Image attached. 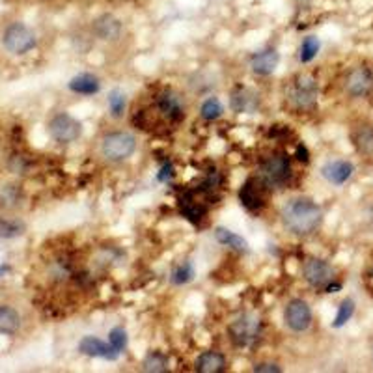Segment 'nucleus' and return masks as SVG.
I'll list each match as a JSON object with an SVG mask.
<instances>
[{
  "mask_svg": "<svg viewBox=\"0 0 373 373\" xmlns=\"http://www.w3.org/2000/svg\"><path fill=\"white\" fill-rule=\"evenodd\" d=\"M284 321L289 331L304 332L312 325V308L303 298H293L289 301L286 310H284Z\"/></svg>",
  "mask_w": 373,
  "mask_h": 373,
  "instance_id": "8",
  "label": "nucleus"
},
{
  "mask_svg": "<svg viewBox=\"0 0 373 373\" xmlns=\"http://www.w3.org/2000/svg\"><path fill=\"white\" fill-rule=\"evenodd\" d=\"M49 134L58 144H71L82 134V125H80L79 120H75L73 116L62 112L49 122Z\"/></svg>",
  "mask_w": 373,
  "mask_h": 373,
  "instance_id": "6",
  "label": "nucleus"
},
{
  "mask_svg": "<svg viewBox=\"0 0 373 373\" xmlns=\"http://www.w3.org/2000/svg\"><path fill=\"white\" fill-rule=\"evenodd\" d=\"M108 341L110 346L116 349V351L122 353L125 347H127V332L123 327H114L110 332H108Z\"/></svg>",
  "mask_w": 373,
  "mask_h": 373,
  "instance_id": "30",
  "label": "nucleus"
},
{
  "mask_svg": "<svg viewBox=\"0 0 373 373\" xmlns=\"http://www.w3.org/2000/svg\"><path fill=\"white\" fill-rule=\"evenodd\" d=\"M137 149V139L131 133L125 131H114L103 137L101 153L103 157L110 163H122L129 159Z\"/></svg>",
  "mask_w": 373,
  "mask_h": 373,
  "instance_id": "3",
  "label": "nucleus"
},
{
  "mask_svg": "<svg viewBox=\"0 0 373 373\" xmlns=\"http://www.w3.org/2000/svg\"><path fill=\"white\" fill-rule=\"evenodd\" d=\"M373 88V73L368 68H355L353 71H349V75L346 77V90L349 96L353 97H364L368 96Z\"/></svg>",
  "mask_w": 373,
  "mask_h": 373,
  "instance_id": "10",
  "label": "nucleus"
},
{
  "mask_svg": "<svg viewBox=\"0 0 373 373\" xmlns=\"http://www.w3.org/2000/svg\"><path fill=\"white\" fill-rule=\"evenodd\" d=\"M239 200L241 203L245 206L246 209H251V211H256V209L263 208V194H261V189L258 186L256 179H246L245 185L241 186L239 191Z\"/></svg>",
  "mask_w": 373,
  "mask_h": 373,
  "instance_id": "18",
  "label": "nucleus"
},
{
  "mask_svg": "<svg viewBox=\"0 0 373 373\" xmlns=\"http://www.w3.org/2000/svg\"><path fill=\"white\" fill-rule=\"evenodd\" d=\"M194 369L200 373H222L226 369V358L219 351H206L196 358Z\"/></svg>",
  "mask_w": 373,
  "mask_h": 373,
  "instance_id": "17",
  "label": "nucleus"
},
{
  "mask_svg": "<svg viewBox=\"0 0 373 373\" xmlns=\"http://www.w3.org/2000/svg\"><path fill=\"white\" fill-rule=\"evenodd\" d=\"M297 159L303 160V163H310V153L304 144L297 146Z\"/></svg>",
  "mask_w": 373,
  "mask_h": 373,
  "instance_id": "34",
  "label": "nucleus"
},
{
  "mask_svg": "<svg viewBox=\"0 0 373 373\" xmlns=\"http://www.w3.org/2000/svg\"><path fill=\"white\" fill-rule=\"evenodd\" d=\"M353 314H355V301H353V298L341 301V304L338 306V314H336L334 321H332V327H334V329H341L347 321L351 320Z\"/></svg>",
  "mask_w": 373,
  "mask_h": 373,
  "instance_id": "29",
  "label": "nucleus"
},
{
  "mask_svg": "<svg viewBox=\"0 0 373 373\" xmlns=\"http://www.w3.org/2000/svg\"><path fill=\"white\" fill-rule=\"evenodd\" d=\"M19 329H21V315H19V312L15 308H11V306L2 304L0 306V334H15Z\"/></svg>",
  "mask_w": 373,
  "mask_h": 373,
  "instance_id": "20",
  "label": "nucleus"
},
{
  "mask_svg": "<svg viewBox=\"0 0 373 373\" xmlns=\"http://www.w3.org/2000/svg\"><path fill=\"white\" fill-rule=\"evenodd\" d=\"M291 177V165L286 155H272L261 165V179L269 186H282Z\"/></svg>",
  "mask_w": 373,
  "mask_h": 373,
  "instance_id": "7",
  "label": "nucleus"
},
{
  "mask_svg": "<svg viewBox=\"0 0 373 373\" xmlns=\"http://www.w3.org/2000/svg\"><path fill=\"white\" fill-rule=\"evenodd\" d=\"M282 368L274 362H260L254 366V373H280Z\"/></svg>",
  "mask_w": 373,
  "mask_h": 373,
  "instance_id": "32",
  "label": "nucleus"
},
{
  "mask_svg": "<svg viewBox=\"0 0 373 373\" xmlns=\"http://www.w3.org/2000/svg\"><path fill=\"white\" fill-rule=\"evenodd\" d=\"M182 213L185 215L186 219L191 222H198V219L203 215V209L194 203V200H189V198H183L182 200Z\"/></svg>",
  "mask_w": 373,
  "mask_h": 373,
  "instance_id": "31",
  "label": "nucleus"
},
{
  "mask_svg": "<svg viewBox=\"0 0 373 373\" xmlns=\"http://www.w3.org/2000/svg\"><path fill=\"white\" fill-rule=\"evenodd\" d=\"M8 271H10V267H8V265H0V278L4 277V274H6V272H8Z\"/></svg>",
  "mask_w": 373,
  "mask_h": 373,
  "instance_id": "35",
  "label": "nucleus"
},
{
  "mask_svg": "<svg viewBox=\"0 0 373 373\" xmlns=\"http://www.w3.org/2000/svg\"><path fill=\"white\" fill-rule=\"evenodd\" d=\"M278 64H280V54L274 51V49H267V51H261V53L254 54L251 60V68L252 71L260 77H269L277 71Z\"/></svg>",
  "mask_w": 373,
  "mask_h": 373,
  "instance_id": "16",
  "label": "nucleus"
},
{
  "mask_svg": "<svg viewBox=\"0 0 373 373\" xmlns=\"http://www.w3.org/2000/svg\"><path fill=\"white\" fill-rule=\"evenodd\" d=\"M215 239L219 241L220 245L232 248V251L248 252V243H246V239H243L241 235H237L235 232H232V229L228 228L219 226V228L215 229Z\"/></svg>",
  "mask_w": 373,
  "mask_h": 373,
  "instance_id": "21",
  "label": "nucleus"
},
{
  "mask_svg": "<svg viewBox=\"0 0 373 373\" xmlns=\"http://www.w3.org/2000/svg\"><path fill=\"white\" fill-rule=\"evenodd\" d=\"M157 107L163 112V116L172 120V122H179L185 116V105H183L182 97L176 91H163L157 99Z\"/></svg>",
  "mask_w": 373,
  "mask_h": 373,
  "instance_id": "13",
  "label": "nucleus"
},
{
  "mask_svg": "<svg viewBox=\"0 0 373 373\" xmlns=\"http://www.w3.org/2000/svg\"><path fill=\"white\" fill-rule=\"evenodd\" d=\"M284 226L295 235H310L321 226L323 220V209L320 203L306 196L291 198L284 203L280 211Z\"/></svg>",
  "mask_w": 373,
  "mask_h": 373,
  "instance_id": "1",
  "label": "nucleus"
},
{
  "mask_svg": "<svg viewBox=\"0 0 373 373\" xmlns=\"http://www.w3.org/2000/svg\"><path fill=\"white\" fill-rule=\"evenodd\" d=\"M194 265H192L191 261H183V263H179V265L172 271L170 274V282L174 284V286H185V284L192 282L194 280Z\"/></svg>",
  "mask_w": 373,
  "mask_h": 373,
  "instance_id": "24",
  "label": "nucleus"
},
{
  "mask_svg": "<svg viewBox=\"0 0 373 373\" xmlns=\"http://www.w3.org/2000/svg\"><path fill=\"white\" fill-rule=\"evenodd\" d=\"M68 86H70V90L73 94H80V96H94V94L101 90V82H99L96 75L91 73L75 75Z\"/></svg>",
  "mask_w": 373,
  "mask_h": 373,
  "instance_id": "19",
  "label": "nucleus"
},
{
  "mask_svg": "<svg viewBox=\"0 0 373 373\" xmlns=\"http://www.w3.org/2000/svg\"><path fill=\"white\" fill-rule=\"evenodd\" d=\"M172 176H174V166H172L170 163H168V165L163 166L159 174H157V182L166 183L168 179H172Z\"/></svg>",
  "mask_w": 373,
  "mask_h": 373,
  "instance_id": "33",
  "label": "nucleus"
},
{
  "mask_svg": "<svg viewBox=\"0 0 373 373\" xmlns=\"http://www.w3.org/2000/svg\"><path fill=\"white\" fill-rule=\"evenodd\" d=\"M224 114V105L220 103L219 97H209L206 101L202 103V107H200V116L206 122H215V120H219L220 116Z\"/></svg>",
  "mask_w": 373,
  "mask_h": 373,
  "instance_id": "23",
  "label": "nucleus"
},
{
  "mask_svg": "<svg viewBox=\"0 0 373 373\" xmlns=\"http://www.w3.org/2000/svg\"><path fill=\"white\" fill-rule=\"evenodd\" d=\"M288 101L295 108H312L317 101V82L310 75H301L288 90Z\"/></svg>",
  "mask_w": 373,
  "mask_h": 373,
  "instance_id": "4",
  "label": "nucleus"
},
{
  "mask_svg": "<svg viewBox=\"0 0 373 373\" xmlns=\"http://www.w3.org/2000/svg\"><path fill=\"white\" fill-rule=\"evenodd\" d=\"M320 49H321V43L317 37L306 36L303 39V43H301V54H298V58H301L303 64H308V62H312V60L317 56Z\"/></svg>",
  "mask_w": 373,
  "mask_h": 373,
  "instance_id": "26",
  "label": "nucleus"
},
{
  "mask_svg": "<svg viewBox=\"0 0 373 373\" xmlns=\"http://www.w3.org/2000/svg\"><path fill=\"white\" fill-rule=\"evenodd\" d=\"M2 45L8 53L23 56L36 47L37 37L32 28L27 27L25 23H11L2 34Z\"/></svg>",
  "mask_w": 373,
  "mask_h": 373,
  "instance_id": "2",
  "label": "nucleus"
},
{
  "mask_svg": "<svg viewBox=\"0 0 373 373\" xmlns=\"http://www.w3.org/2000/svg\"><path fill=\"white\" fill-rule=\"evenodd\" d=\"M228 332L232 336L235 346L246 347L251 346L252 341L258 340V336L261 332V321L258 315L245 314L237 317V320L228 327Z\"/></svg>",
  "mask_w": 373,
  "mask_h": 373,
  "instance_id": "5",
  "label": "nucleus"
},
{
  "mask_svg": "<svg viewBox=\"0 0 373 373\" xmlns=\"http://www.w3.org/2000/svg\"><path fill=\"white\" fill-rule=\"evenodd\" d=\"M79 351L91 358H105V360H118L120 358V351H116L110 346V341H103L96 336H84L79 341Z\"/></svg>",
  "mask_w": 373,
  "mask_h": 373,
  "instance_id": "11",
  "label": "nucleus"
},
{
  "mask_svg": "<svg viewBox=\"0 0 373 373\" xmlns=\"http://www.w3.org/2000/svg\"><path fill=\"white\" fill-rule=\"evenodd\" d=\"M355 166L349 160H331L321 168V176L332 185H343L353 176Z\"/></svg>",
  "mask_w": 373,
  "mask_h": 373,
  "instance_id": "15",
  "label": "nucleus"
},
{
  "mask_svg": "<svg viewBox=\"0 0 373 373\" xmlns=\"http://www.w3.org/2000/svg\"><path fill=\"white\" fill-rule=\"evenodd\" d=\"M108 112H110L112 118H122L123 112H125V107H127V97L123 94L122 90H112L108 94Z\"/></svg>",
  "mask_w": 373,
  "mask_h": 373,
  "instance_id": "28",
  "label": "nucleus"
},
{
  "mask_svg": "<svg viewBox=\"0 0 373 373\" xmlns=\"http://www.w3.org/2000/svg\"><path fill=\"white\" fill-rule=\"evenodd\" d=\"M25 234V224L17 219H0V239H15Z\"/></svg>",
  "mask_w": 373,
  "mask_h": 373,
  "instance_id": "27",
  "label": "nucleus"
},
{
  "mask_svg": "<svg viewBox=\"0 0 373 373\" xmlns=\"http://www.w3.org/2000/svg\"><path fill=\"white\" fill-rule=\"evenodd\" d=\"M260 107V96L248 88H237L229 97V108L237 114H252Z\"/></svg>",
  "mask_w": 373,
  "mask_h": 373,
  "instance_id": "12",
  "label": "nucleus"
},
{
  "mask_svg": "<svg viewBox=\"0 0 373 373\" xmlns=\"http://www.w3.org/2000/svg\"><path fill=\"white\" fill-rule=\"evenodd\" d=\"M355 146L364 155H373V127L364 125L355 133Z\"/></svg>",
  "mask_w": 373,
  "mask_h": 373,
  "instance_id": "25",
  "label": "nucleus"
},
{
  "mask_svg": "<svg viewBox=\"0 0 373 373\" xmlns=\"http://www.w3.org/2000/svg\"><path fill=\"white\" fill-rule=\"evenodd\" d=\"M303 277L312 288L325 289L327 284H331L334 280V271H332V267L325 260L308 258L303 263Z\"/></svg>",
  "mask_w": 373,
  "mask_h": 373,
  "instance_id": "9",
  "label": "nucleus"
},
{
  "mask_svg": "<svg viewBox=\"0 0 373 373\" xmlns=\"http://www.w3.org/2000/svg\"><path fill=\"white\" fill-rule=\"evenodd\" d=\"M142 372L146 373H165L168 372V357L165 353L153 351L149 353L148 357L142 362Z\"/></svg>",
  "mask_w": 373,
  "mask_h": 373,
  "instance_id": "22",
  "label": "nucleus"
},
{
  "mask_svg": "<svg viewBox=\"0 0 373 373\" xmlns=\"http://www.w3.org/2000/svg\"><path fill=\"white\" fill-rule=\"evenodd\" d=\"M91 30L103 42H114L122 34V23H120V19L110 15V13H103L101 17H97L96 21H94Z\"/></svg>",
  "mask_w": 373,
  "mask_h": 373,
  "instance_id": "14",
  "label": "nucleus"
}]
</instances>
